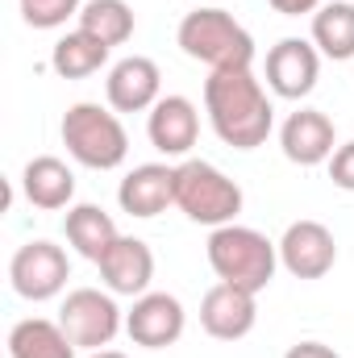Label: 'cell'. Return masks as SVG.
Masks as SVG:
<instances>
[{
    "instance_id": "d6986e66",
    "label": "cell",
    "mask_w": 354,
    "mask_h": 358,
    "mask_svg": "<svg viewBox=\"0 0 354 358\" xmlns=\"http://www.w3.org/2000/svg\"><path fill=\"white\" fill-rule=\"evenodd\" d=\"M8 358H76V342L59 321L25 317L8 329Z\"/></svg>"
},
{
    "instance_id": "4316f807",
    "label": "cell",
    "mask_w": 354,
    "mask_h": 358,
    "mask_svg": "<svg viewBox=\"0 0 354 358\" xmlns=\"http://www.w3.org/2000/svg\"><path fill=\"white\" fill-rule=\"evenodd\" d=\"M88 358H129V355H121V350H92Z\"/></svg>"
},
{
    "instance_id": "277c9868",
    "label": "cell",
    "mask_w": 354,
    "mask_h": 358,
    "mask_svg": "<svg viewBox=\"0 0 354 358\" xmlns=\"http://www.w3.org/2000/svg\"><path fill=\"white\" fill-rule=\"evenodd\" d=\"M59 134H63L67 155L80 167H92V171H113L129 155V134H125L121 117L100 108V104H88V100H80L63 113Z\"/></svg>"
},
{
    "instance_id": "ac0fdd59",
    "label": "cell",
    "mask_w": 354,
    "mask_h": 358,
    "mask_svg": "<svg viewBox=\"0 0 354 358\" xmlns=\"http://www.w3.org/2000/svg\"><path fill=\"white\" fill-rule=\"evenodd\" d=\"M63 234L71 242L76 255H84L88 263H100L108 255V246L121 238L117 234V221L100 208V204H71L67 217H63Z\"/></svg>"
},
{
    "instance_id": "4fadbf2b",
    "label": "cell",
    "mask_w": 354,
    "mask_h": 358,
    "mask_svg": "<svg viewBox=\"0 0 354 358\" xmlns=\"http://www.w3.org/2000/svg\"><path fill=\"white\" fill-rule=\"evenodd\" d=\"M159 92H163V71L146 55L121 59L104 80V96H108L113 113H146V108H155L163 100Z\"/></svg>"
},
{
    "instance_id": "d4e9b609",
    "label": "cell",
    "mask_w": 354,
    "mask_h": 358,
    "mask_svg": "<svg viewBox=\"0 0 354 358\" xmlns=\"http://www.w3.org/2000/svg\"><path fill=\"white\" fill-rule=\"evenodd\" d=\"M283 358H342V355L334 346H325V342H296Z\"/></svg>"
},
{
    "instance_id": "5b68a950",
    "label": "cell",
    "mask_w": 354,
    "mask_h": 358,
    "mask_svg": "<svg viewBox=\"0 0 354 358\" xmlns=\"http://www.w3.org/2000/svg\"><path fill=\"white\" fill-rule=\"evenodd\" d=\"M242 187L238 179H229L221 167L204 163V159H183L176 167V208L196 221V225H234L242 213Z\"/></svg>"
},
{
    "instance_id": "6da1fadb",
    "label": "cell",
    "mask_w": 354,
    "mask_h": 358,
    "mask_svg": "<svg viewBox=\"0 0 354 358\" xmlns=\"http://www.w3.org/2000/svg\"><path fill=\"white\" fill-rule=\"evenodd\" d=\"M204 113L213 134L234 150H259L275 129V108L250 67L213 71L204 80Z\"/></svg>"
},
{
    "instance_id": "5bb4252c",
    "label": "cell",
    "mask_w": 354,
    "mask_h": 358,
    "mask_svg": "<svg viewBox=\"0 0 354 358\" xmlns=\"http://www.w3.org/2000/svg\"><path fill=\"white\" fill-rule=\"evenodd\" d=\"M146 138L159 155L183 159L200 138V113L187 96H163L146 117Z\"/></svg>"
},
{
    "instance_id": "484cf974",
    "label": "cell",
    "mask_w": 354,
    "mask_h": 358,
    "mask_svg": "<svg viewBox=\"0 0 354 358\" xmlns=\"http://www.w3.org/2000/svg\"><path fill=\"white\" fill-rule=\"evenodd\" d=\"M325 0H271V8L275 13H283V17H300V13H317Z\"/></svg>"
},
{
    "instance_id": "e0dca14e",
    "label": "cell",
    "mask_w": 354,
    "mask_h": 358,
    "mask_svg": "<svg viewBox=\"0 0 354 358\" xmlns=\"http://www.w3.org/2000/svg\"><path fill=\"white\" fill-rule=\"evenodd\" d=\"M21 192H25V200H29L34 208L59 213V208H67L71 196H76V171H71L63 159H55V155H38V159H29L25 171H21Z\"/></svg>"
},
{
    "instance_id": "83f0119b",
    "label": "cell",
    "mask_w": 354,
    "mask_h": 358,
    "mask_svg": "<svg viewBox=\"0 0 354 358\" xmlns=\"http://www.w3.org/2000/svg\"><path fill=\"white\" fill-rule=\"evenodd\" d=\"M200 4H221V0H200Z\"/></svg>"
},
{
    "instance_id": "9c48e42d",
    "label": "cell",
    "mask_w": 354,
    "mask_h": 358,
    "mask_svg": "<svg viewBox=\"0 0 354 358\" xmlns=\"http://www.w3.org/2000/svg\"><path fill=\"white\" fill-rule=\"evenodd\" d=\"M338 263V242L321 221H292L279 238V267L296 279H321Z\"/></svg>"
},
{
    "instance_id": "7c38bea8",
    "label": "cell",
    "mask_w": 354,
    "mask_h": 358,
    "mask_svg": "<svg viewBox=\"0 0 354 358\" xmlns=\"http://www.w3.org/2000/svg\"><path fill=\"white\" fill-rule=\"evenodd\" d=\"M279 146H283L288 163H296V167H321L338 150V129H334V121L321 108H300V113H292L283 121Z\"/></svg>"
},
{
    "instance_id": "44dd1931",
    "label": "cell",
    "mask_w": 354,
    "mask_h": 358,
    "mask_svg": "<svg viewBox=\"0 0 354 358\" xmlns=\"http://www.w3.org/2000/svg\"><path fill=\"white\" fill-rule=\"evenodd\" d=\"M104 63H108V46H104L100 38L84 34V29L63 34V38L55 42V50H50V67H55L59 80H88V76H96Z\"/></svg>"
},
{
    "instance_id": "8992f818",
    "label": "cell",
    "mask_w": 354,
    "mask_h": 358,
    "mask_svg": "<svg viewBox=\"0 0 354 358\" xmlns=\"http://www.w3.org/2000/svg\"><path fill=\"white\" fill-rule=\"evenodd\" d=\"M59 325L76 342V350H104L121 334L125 317H121V308L108 292L76 287V292H67V300L59 308Z\"/></svg>"
},
{
    "instance_id": "603a6c76",
    "label": "cell",
    "mask_w": 354,
    "mask_h": 358,
    "mask_svg": "<svg viewBox=\"0 0 354 358\" xmlns=\"http://www.w3.org/2000/svg\"><path fill=\"white\" fill-rule=\"evenodd\" d=\"M84 0H21V21L29 29H59L67 17H80Z\"/></svg>"
},
{
    "instance_id": "ba28073f",
    "label": "cell",
    "mask_w": 354,
    "mask_h": 358,
    "mask_svg": "<svg viewBox=\"0 0 354 358\" xmlns=\"http://www.w3.org/2000/svg\"><path fill=\"white\" fill-rule=\"evenodd\" d=\"M183 325H187V313L171 292H146L134 300V308L125 313V334L134 346H146V350H167L183 338Z\"/></svg>"
},
{
    "instance_id": "8fae6325",
    "label": "cell",
    "mask_w": 354,
    "mask_h": 358,
    "mask_svg": "<svg viewBox=\"0 0 354 358\" xmlns=\"http://www.w3.org/2000/svg\"><path fill=\"white\" fill-rule=\"evenodd\" d=\"M259 296L234 283H213L200 300V325L217 342H242L259 321Z\"/></svg>"
},
{
    "instance_id": "cb8c5ba5",
    "label": "cell",
    "mask_w": 354,
    "mask_h": 358,
    "mask_svg": "<svg viewBox=\"0 0 354 358\" xmlns=\"http://www.w3.org/2000/svg\"><path fill=\"white\" fill-rule=\"evenodd\" d=\"M330 179H334V187L354 192V142H342V146L334 150V159H330Z\"/></svg>"
},
{
    "instance_id": "7402d4cb",
    "label": "cell",
    "mask_w": 354,
    "mask_h": 358,
    "mask_svg": "<svg viewBox=\"0 0 354 358\" xmlns=\"http://www.w3.org/2000/svg\"><path fill=\"white\" fill-rule=\"evenodd\" d=\"M80 29L100 38L108 50L134 38V8L125 0H84L80 8Z\"/></svg>"
},
{
    "instance_id": "52a82bcc",
    "label": "cell",
    "mask_w": 354,
    "mask_h": 358,
    "mask_svg": "<svg viewBox=\"0 0 354 358\" xmlns=\"http://www.w3.org/2000/svg\"><path fill=\"white\" fill-rule=\"evenodd\" d=\"M8 279H13V292H17L21 300H34V304L55 300V296L67 287V279H71L67 250L55 246V242H46V238L25 242V246H17V255L8 259Z\"/></svg>"
},
{
    "instance_id": "9a60e30c",
    "label": "cell",
    "mask_w": 354,
    "mask_h": 358,
    "mask_svg": "<svg viewBox=\"0 0 354 358\" xmlns=\"http://www.w3.org/2000/svg\"><path fill=\"white\" fill-rule=\"evenodd\" d=\"M117 204H121V213H129L138 221L167 213V204H176V167H167V163L134 167L117 187Z\"/></svg>"
},
{
    "instance_id": "30bf717a",
    "label": "cell",
    "mask_w": 354,
    "mask_h": 358,
    "mask_svg": "<svg viewBox=\"0 0 354 358\" xmlns=\"http://www.w3.org/2000/svg\"><path fill=\"white\" fill-rule=\"evenodd\" d=\"M321 76V50L304 38H279L267 50V88L283 100H304L317 88Z\"/></svg>"
},
{
    "instance_id": "3957f363",
    "label": "cell",
    "mask_w": 354,
    "mask_h": 358,
    "mask_svg": "<svg viewBox=\"0 0 354 358\" xmlns=\"http://www.w3.org/2000/svg\"><path fill=\"white\" fill-rule=\"evenodd\" d=\"M208 267L221 283H234V287H246V292H267L275 267H279V242H271L267 234L250 229V225H221L208 234Z\"/></svg>"
},
{
    "instance_id": "2e32d148",
    "label": "cell",
    "mask_w": 354,
    "mask_h": 358,
    "mask_svg": "<svg viewBox=\"0 0 354 358\" xmlns=\"http://www.w3.org/2000/svg\"><path fill=\"white\" fill-rule=\"evenodd\" d=\"M96 267L113 296H146L155 279V255L142 238H117Z\"/></svg>"
},
{
    "instance_id": "7a4b0ae2",
    "label": "cell",
    "mask_w": 354,
    "mask_h": 358,
    "mask_svg": "<svg viewBox=\"0 0 354 358\" xmlns=\"http://www.w3.org/2000/svg\"><path fill=\"white\" fill-rule=\"evenodd\" d=\"M176 42L192 63H204L208 71H229V67L255 63L250 29L242 21H234V13H225L221 4H200L192 13H183Z\"/></svg>"
},
{
    "instance_id": "ffe728a7",
    "label": "cell",
    "mask_w": 354,
    "mask_h": 358,
    "mask_svg": "<svg viewBox=\"0 0 354 358\" xmlns=\"http://www.w3.org/2000/svg\"><path fill=\"white\" fill-rule=\"evenodd\" d=\"M313 46L325 59H338V63L354 59V4L351 0H325L313 13Z\"/></svg>"
}]
</instances>
